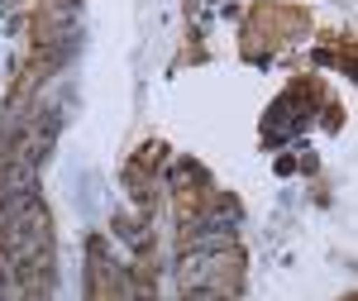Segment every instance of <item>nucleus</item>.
<instances>
[{
    "label": "nucleus",
    "mask_w": 358,
    "mask_h": 301,
    "mask_svg": "<svg viewBox=\"0 0 358 301\" xmlns=\"http://www.w3.org/2000/svg\"><path fill=\"white\" fill-rule=\"evenodd\" d=\"M210 234H234V216H206V220H196V225H187V239H210Z\"/></svg>",
    "instance_id": "1"
}]
</instances>
